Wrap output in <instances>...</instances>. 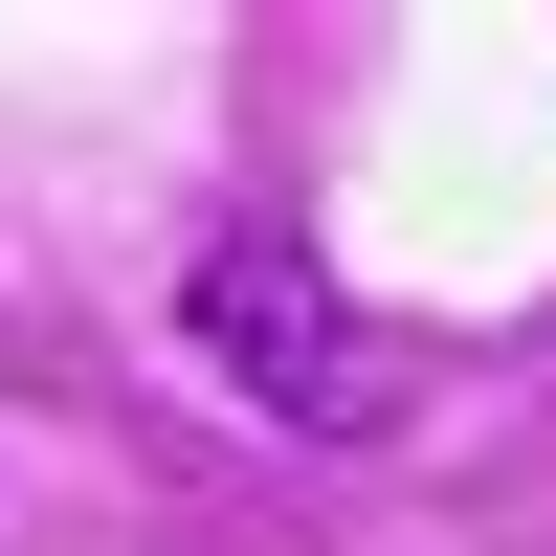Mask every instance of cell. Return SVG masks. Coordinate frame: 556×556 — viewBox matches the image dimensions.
Wrapping results in <instances>:
<instances>
[{
  "instance_id": "6da1fadb",
  "label": "cell",
  "mask_w": 556,
  "mask_h": 556,
  "mask_svg": "<svg viewBox=\"0 0 556 556\" xmlns=\"http://www.w3.org/2000/svg\"><path fill=\"white\" fill-rule=\"evenodd\" d=\"M178 312H201V356H223V401H267V424H379V334H356V290H334V267H312L290 245V223H223V245H201V290H178Z\"/></svg>"
}]
</instances>
